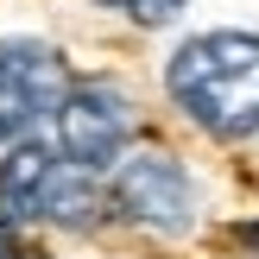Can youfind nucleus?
<instances>
[{"label":"nucleus","mask_w":259,"mask_h":259,"mask_svg":"<svg viewBox=\"0 0 259 259\" xmlns=\"http://www.w3.org/2000/svg\"><path fill=\"white\" fill-rule=\"evenodd\" d=\"M171 101L215 139H247L259 126V38L253 32H202L164 70Z\"/></svg>","instance_id":"obj_1"},{"label":"nucleus","mask_w":259,"mask_h":259,"mask_svg":"<svg viewBox=\"0 0 259 259\" xmlns=\"http://www.w3.org/2000/svg\"><path fill=\"white\" fill-rule=\"evenodd\" d=\"M114 209L139 228H158V234H184L190 215H196V190H190L184 164L171 152H133V158L114 171Z\"/></svg>","instance_id":"obj_2"},{"label":"nucleus","mask_w":259,"mask_h":259,"mask_svg":"<svg viewBox=\"0 0 259 259\" xmlns=\"http://www.w3.org/2000/svg\"><path fill=\"white\" fill-rule=\"evenodd\" d=\"M63 89H70V76H63V57L51 45L7 38V45H0V139H13L32 120L57 114Z\"/></svg>","instance_id":"obj_3"},{"label":"nucleus","mask_w":259,"mask_h":259,"mask_svg":"<svg viewBox=\"0 0 259 259\" xmlns=\"http://www.w3.org/2000/svg\"><path fill=\"white\" fill-rule=\"evenodd\" d=\"M126 133H133V108H126L120 89L108 82H89V89H63L57 101V139L70 152V164L82 171H101V164L120 158Z\"/></svg>","instance_id":"obj_4"},{"label":"nucleus","mask_w":259,"mask_h":259,"mask_svg":"<svg viewBox=\"0 0 259 259\" xmlns=\"http://www.w3.org/2000/svg\"><path fill=\"white\" fill-rule=\"evenodd\" d=\"M95 171H82V164H70V158H57L45 171V184H38V196H32V215H45V222H63V228H82L89 215H95Z\"/></svg>","instance_id":"obj_5"},{"label":"nucleus","mask_w":259,"mask_h":259,"mask_svg":"<svg viewBox=\"0 0 259 259\" xmlns=\"http://www.w3.org/2000/svg\"><path fill=\"white\" fill-rule=\"evenodd\" d=\"M51 152L45 146H13L7 158H0V209L7 215H32V196H38V184H45V171H51Z\"/></svg>","instance_id":"obj_6"},{"label":"nucleus","mask_w":259,"mask_h":259,"mask_svg":"<svg viewBox=\"0 0 259 259\" xmlns=\"http://www.w3.org/2000/svg\"><path fill=\"white\" fill-rule=\"evenodd\" d=\"M114 7H126L139 25H164V19H177V13H184V0H114Z\"/></svg>","instance_id":"obj_7"},{"label":"nucleus","mask_w":259,"mask_h":259,"mask_svg":"<svg viewBox=\"0 0 259 259\" xmlns=\"http://www.w3.org/2000/svg\"><path fill=\"white\" fill-rule=\"evenodd\" d=\"M0 259H25L19 240H13V228H7V215H0Z\"/></svg>","instance_id":"obj_8"},{"label":"nucleus","mask_w":259,"mask_h":259,"mask_svg":"<svg viewBox=\"0 0 259 259\" xmlns=\"http://www.w3.org/2000/svg\"><path fill=\"white\" fill-rule=\"evenodd\" d=\"M240 247H253V253H259V228H240Z\"/></svg>","instance_id":"obj_9"}]
</instances>
